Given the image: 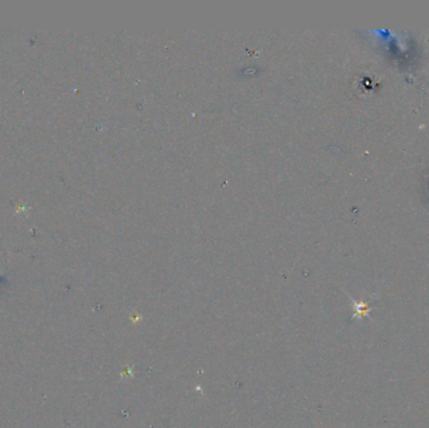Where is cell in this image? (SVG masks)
Returning a JSON list of instances; mask_svg holds the SVG:
<instances>
[{
  "instance_id": "obj_1",
  "label": "cell",
  "mask_w": 429,
  "mask_h": 428,
  "mask_svg": "<svg viewBox=\"0 0 429 428\" xmlns=\"http://www.w3.org/2000/svg\"><path fill=\"white\" fill-rule=\"evenodd\" d=\"M351 301H353V309H354L353 319H355V320H361L363 316H366V318L371 319V311H372L371 300L356 301L354 300V299H351Z\"/></svg>"
}]
</instances>
